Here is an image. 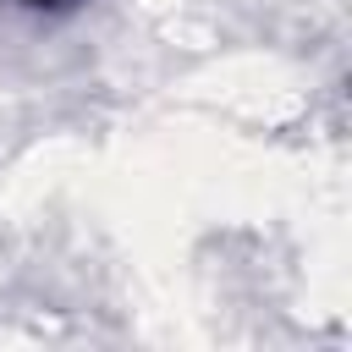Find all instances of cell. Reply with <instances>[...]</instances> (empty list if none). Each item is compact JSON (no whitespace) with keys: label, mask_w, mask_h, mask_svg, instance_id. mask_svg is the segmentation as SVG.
I'll use <instances>...</instances> for the list:
<instances>
[{"label":"cell","mask_w":352,"mask_h":352,"mask_svg":"<svg viewBox=\"0 0 352 352\" xmlns=\"http://www.w3.org/2000/svg\"><path fill=\"white\" fill-rule=\"evenodd\" d=\"M28 6H60V0H28Z\"/></svg>","instance_id":"obj_1"}]
</instances>
